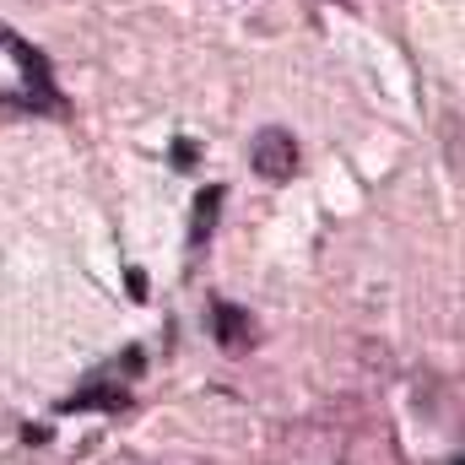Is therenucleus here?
Here are the masks:
<instances>
[{
	"mask_svg": "<svg viewBox=\"0 0 465 465\" xmlns=\"http://www.w3.org/2000/svg\"><path fill=\"white\" fill-rule=\"evenodd\" d=\"M0 44H5V54L22 65V76H27V93H22L16 104H22V109H38V114L65 109V104H60V93H54V71H49V60H44L22 33H11V27H0Z\"/></svg>",
	"mask_w": 465,
	"mask_h": 465,
	"instance_id": "obj_1",
	"label": "nucleus"
},
{
	"mask_svg": "<svg viewBox=\"0 0 465 465\" xmlns=\"http://www.w3.org/2000/svg\"><path fill=\"white\" fill-rule=\"evenodd\" d=\"M249 163H254V173L260 179H292L298 173V163H303V152H298V141H292V130H282V124H271V130H260V141H254V152H249Z\"/></svg>",
	"mask_w": 465,
	"mask_h": 465,
	"instance_id": "obj_2",
	"label": "nucleus"
},
{
	"mask_svg": "<svg viewBox=\"0 0 465 465\" xmlns=\"http://www.w3.org/2000/svg\"><path fill=\"white\" fill-rule=\"evenodd\" d=\"M212 331H217V347L238 351V357H243V351H254V341H260V331H254L249 309H243V303H228V298L212 309Z\"/></svg>",
	"mask_w": 465,
	"mask_h": 465,
	"instance_id": "obj_3",
	"label": "nucleus"
},
{
	"mask_svg": "<svg viewBox=\"0 0 465 465\" xmlns=\"http://www.w3.org/2000/svg\"><path fill=\"white\" fill-rule=\"evenodd\" d=\"M223 201H228L223 184H206V190L195 195V212H190V217H195V223H190V243H195V249L217 232V212H223Z\"/></svg>",
	"mask_w": 465,
	"mask_h": 465,
	"instance_id": "obj_4",
	"label": "nucleus"
},
{
	"mask_svg": "<svg viewBox=\"0 0 465 465\" xmlns=\"http://www.w3.org/2000/svg\"><path fill=\"white\" fill-rule=\"evenodd\" d=\"M87 406H109V411H124V406H130V395H124V390H114V384H87V395L65 401V411H87Z\"/></svg>",
	"mask_w": 465,
	"mask_h": 465,
	"instance_id": "obj_5",
	"label": "nucleus"
},
{
	"mask_svg": "<svg viewBox=\"0 0 465 465\" xmlns=\"http://www.w3.org/2000/svg\"><path fill=\"white\" fill-rule=\"evenodd\" d=\"M195 157H201V146H195V141H173V163H179V168H190Z\"/></svg>",
	"mask_w": 465,
	"mask_h": 465,
	"instance_id": "obj_6",
	"label": "nucleus"
},
{
	"mask_svg": "<svg viewBox=\"0 0 465 465\" xmlns=\"http://www.w3.org/2000/svg\"><path fill=\"white\" fill-rule=\"evenodd\" d=\"M124 287H130L135 298H146V271H124Z\"/></svg>",
	"mask_w": 465,
	"mask_h": 465,
	"instance_id": "obj_7",
	"label": "nucleus"
}]
</instances>
